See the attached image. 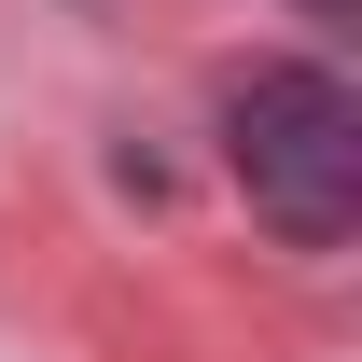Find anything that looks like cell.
<instances>
[{"label": "cell", "instance_id": "1", "mask_svg": "<svg viewBox=\"0 0 362 362\" xmlns=\"http://www.w3.org/2000/svg\"><path fill=\"white\" fill-rule=\"evenodd\" d=\"M223 168L251 195V223L293 237V251H334L362 223V98L320 70V56H265L251 84L223 98Z\"/></svg>", "mask_w": 362, "mask_h": 362}]
</instances>
